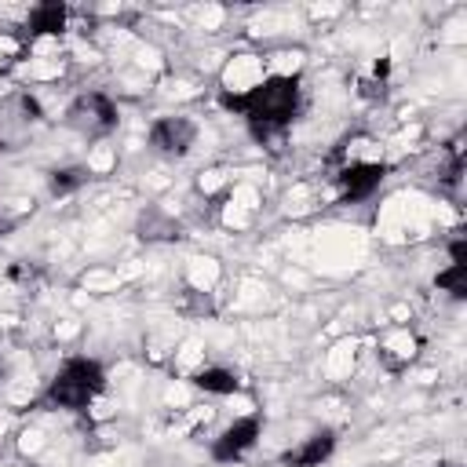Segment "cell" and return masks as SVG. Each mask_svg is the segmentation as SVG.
I'll use <instances>...</instances> for the list:
<instances>
[{"label":"cell","instance_id":"obj_8","mask_svg":"<svg viewBox=\"0 0 467 467\" xmlns=\"http://www.w3.org/2000/svg\"><path fill=\"white\" fill-rule=\"evenodd\" d=\"M66 4H58V0H47V4H40V7H33L29 11V22H26V29H29V36H55V33H62L66 29Z\"/></svg>","mask_w":467,"mask_h":467},{"label":"cell","instance_id":"obj_7","mask_svg":"<svg viewBox=\"0 0 467 467\" xmlns=\"http://www.w3.org/2000/svg\"><path fill=\"white\" fill-rule=\"evenodd\" d=\"M332 449H336V434H332V431H317V434H310L303 445L281 452V463H285V467H321V463L332 456Z\"/></svg>","mask_w":467,"mask_h":467},{"label":"cell","instance_id":"obj_1","mask_svg":"<svg viewBox=\"0 0 467 467\" xmlns=\"http://www.w3.org/2000/svg\"><path fill=\"white\" fill-rule=\"evenodd\" d=\"M223 106L241 113L259 139L292 124L299 109V77H266L248 91H223Z\"/></svg>","mask_w":467,"mask_h":467},{"label":"cell","instance_id":"obj_6","mask_svg":"<svg viewBox=\"0 0 467 467\" xmlns=\"http://www.w3.org/2000/svg\"><path fill=\"white\" fill-rule=\"evenodd\" d=\"M383 175H387L383 164H376V161H358V164H347V168L336 175V182H339L343 201H361V197H368V193L383 182Z\"/></svg>","mask_w":467,"mask_h":467},{"label":"cell","instance_id":"obj_4","mask_svg":"<svg viewBox=\"0 0 467 467\" xmlns=\"http://www.w3.org/2000/svg\"><path fill=\"white\" fill-rule=\"evenodd\" d=\"M193 139H197V124L186 120V117H161V120H153V128H150L153 150H157V153H168V157L190 153Z\"/></svg>","mask_w":467,"mask_h":467},{"label":"cell","instance_id":"obj_5","mask_svg":"<svg viewBox=\"0 0 467 467\" xmlns=\"http://www.w3.org/2000/svg\"><path fill=\"white\" fill-rule=\"evenodd\" d=\"M259 431H263V420L259 416H244V420H234L219 438H215V445H212V456L219 460V463H230V460H237V456H244L252 445H255V438H259Z\"/></svg>","mask_w":467,"mask_h":467},{"label":"cell","instance_id":"obj_3","mask_svg":"<svg viewBox=\"0 0 467 467\" xmlns=\"http://www.w3.org/2000/svg\"><path fill=\"white\" fill-rule=\"evenodd\" d=\"M66 120H69L77 131H84V135H106V131L117 128L120 113H117V106H113L102 91H88V95H80V99L66 109Z\"/></svg>","mask_w":467,"mask_h":467},{"label":"cell","instance_id":"obj_10","mask_svg":"<svg viewBox=\"0 0 467 467\" xmlns=\"http://www.w3.org/2000/svg\"><path fill=\"white\" fill-rule=\"evenodd\" d=\"M193 383H197L201 390H208V394H234V390L241 387L237 376L226 372V368H201V372L193 376Z\"/></svg>","mask_w":467,"mask_h":467},{"label":"cell","instance_id":"obj_12","mask_svg":"<svg viewBox=\"0 0 467 467\" xmlns=\"http://www.w3.org/2000/svg\"><path fill=\"white\" fill-rule=\"evenodd\" d=\"M182 299H190V310L193 314H212V299L201 296L197 288H182Z\"/></svg>","mask_w":467,"mask_h":467},{"label":"cell","instance_id":"obj_11","mask_svg":"<svg viewBox=\"0 0 467 467\" xmlns=\"http://www.w3.org/2000/svg\"><path fill=\"white\" fill-rule=\"evenodd\" d=\"M88 182V171L84 168H62V171H51V193L55 197H66V193H73L77 186H84Z\"/></svg>","mask_w":467,"mask_h":467},{"label":"cell","instance_id":"obj_13","mask_svg":"<svg viewBox=\"0 0 467 467\" xmlns=\"http://www.w3.org/2000/svg\"><path fill=\"white\" fill-rule=\"evenodd\" d=\"M0 234H7V219L4 215H0Z\"/></svg>","mask_w":467,"mask_h":467},{"label":"cell","instance_id":"obj_9","mask_svg":"<svg viewBox=\"0 0 467 467\" xmlns=\"http://www.w3.org/2000/svg\"><path fill=\"white\" fill-rule=\"evenodd\" d=\"M449 255H452V266L438 274V288H445L456 299H463L467 296V244L463 241H452L449 244Z\"/></svg>","mask_w":467,"mask_h":467},{"label":"cell","instance_id":"obj_2","mask_svg":"<svg viewBox=\"0 0 467 467\" xmlns=\"http://www.w3.org/2000/svg\"><path fill=\"white\" fill-rule=\"evenodd\" d=\"M102 387H106V372H102L99 361H91V358H69V361L55 372V379L47 383L44 405L80 412V409H88V405L102 394Z\"/></svg>","mask_w":467,"mask_h":467}]
</instances>
